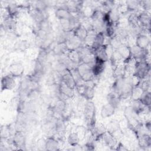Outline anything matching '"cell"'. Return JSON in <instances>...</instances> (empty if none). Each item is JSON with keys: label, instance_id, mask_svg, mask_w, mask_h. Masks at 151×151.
<instances>
[{"label": "cell", "instance_id": "obj_10", "mask_svg": "<svg viewBox=\"0 0 151 151\" xmlns=\"http://www.w3.org/2000/svg\"><path fill=\"white\" fill-rule=\"evenodd\" d=\"M67 104L66 101L58 97L54 104L50 107V109L52 110L54 114H57L61 116L62 113L66 107Z\"/></svg>", "mask_w": 151, "mask_h": 151}, {"label": "cell", "instance_id": "obj_17", "mask_svg": "<svg viewBox=\"0 0 151 151\" xmlns=\"http://www.w3.org/2000/svg\"><path fill=\"white\" fill-rule=\"evenodd\" d=\"M2 27L5 31L8 32H14L17 27V22L15 18L8 17L4 20V23L2 24Z\"/></svg>", "mask_w": 151, "mask_h": 151}, {"label": "cell", "instance_id": "obj_3", "mask_svg": "<svg viewBox=\"0 0 151 151\" xmlns=\"http://www.w3.org/2000/svg\"><path fill=\"white\" fill-rule=\"evenodd\" d=\"M12 145L19 149H21L25 146V137L24 134V132L16 131V132L12 136Z\"/></svg>", "mask_w": 151, "mask_h": 151}, {"label": "cell", "instance_id": "obj_1", "mask_svg": "<svg viewBox=\"0 0 151 151\" xmlns=\"http://www.w3.org/2000/svg\"><path fill=\"white\" fill-rule=\"evenodd\" d=\"M124 116L127 122L128 128L130 129L135 133L142 126L141 122L138 118L139 116L134 111L130 106L126 107L124 109Z\"/></svg>", "mask_w": 151, "mask_h": 151}, {"label": "cell", "instance_id": "obj_2", "mask_svg": "<svg viewBox=\"0 0 151 151\" xmlns=\"http://www.w3.org/2000/svg\"><path fill=\"white\" fill-rule=\"evenodd\" d=\"M96 107L92 101H87L84 106V118L88 127V129L92 131L96 123Z\"/></svg>", "mask_w": 151, "mask_h": 151}, {"label": "cell", "instance_id": "obj_7", "mask_svg": "<svg viewBox=\"0 0 151 151\" xmlns=\"http://www.w3.org/2000/svg\"><path fill=\"white\" fill-rule=\"evenodd\" d=\"M8 70L9 74L14 77H21L24 72V66L22 63H14L9 65Z\"/></svg>", "mask_w": 151, "mask_h": 151}, {"label": "cell", "instance_id": "obj_5", "mask_svg": "<svg viewBox=\"0 0 151 151\" xmlns=\"http://www.w3.org/2000/svg\"><path fill=\"white\" fill-rule=\"evenodd\" d=\"M58 90L59 94L67 99H72L75 96V89L68 87L63 81L58 84Z\"/></svg>", "mask_w": 151, "mask_h": 151}, {"label": "cell", "instance_id": "obj_30", "mask_svg": "<svg viewBox=\"0 0 151 151\" xmlns=\"http://www.w3.org/2000/svg\"><path fill=\"white\" fill-rule=\"evenodd\" d=\"M144 92L145 91L139 86L133 87L130 97L132 100H140Z\"/></svg>", "mask_w": 151, "mask_h": 151}, {"label": "cell", "instance_id": "obj_16", "mask_svg": "<svg viewBox=\"0 0 151 151\" xmlns=\"http://www.w3.org/2000/svg\"><path fill=\"white\" fill-rule=\"evenodd\" d=\"M106 63L101 61L95 59V62L92 66V72L95 77H97L104 71L105 69Z\"/></svg>", "mask_w": 151, "mask_h": 151}, {"label": "cell", "instance_id": "obj_45", "mask_svg": "<svg viewBox=\"0 0 151 151\" xmlns=\"http://www.w3.org/2000/svg\"><path fill=\"white\" fill-rule=\"evenodd\" d=\"M144 127H145L146 130L148 131L149 132H150V127H151V124H150V120H146L144 124Z\"/></svg>", "mask_w": 151, "mask_h": 151}, {"label": "cell", "instance_id": "obj_29", "mask_svg": "<svg viewBox=\"0 0 151 151\" xmlns=\"http://www.w3.org/2000/svg\"><path fill=\"white\" fill-rule=\"evenodd\" d=\"M97 34V32L93 29L88 31L87 36L83 42V44L87 46L91 47V45L93 44V43L94 41Z\"/></svg>", "mask_w": 151, "mask_h": 151}, {"label": "cell", "instance_id": "obj_19", "mask_svg": "<svg viewBox=\"0 0 151 151\" xmlns=\"http://www.w3.org/2000/svg\"><path fill=\"white\" fill-rule=\"evenodd\" d=\"M68 51L65 42L56 43L52 50V52L58 56H62L65 54H67Z\"/></svg>", "mask_w": 151, "mask_h": 151}, {"label": "cell", "instance_id": "obj_33", "mask_svg": "<svg viewBox=\"0 0 151 151\" xmlns=\"http://www.w3.org/2000/svg\"><path fill=\"white\" fill-rule=\"evenodd\" d=\"M86 85V84H85ZM94 87L86 85V90L83 97L87 101H91L94 97Z\"/></svg>", "mask_w": 151, "mask_h": 151}, {"label": "cell", "instance_id": "obj_8", "mask_svg": "<svg viewBox=\"0 0 151 151\" xmlns=\"http://www.w3.org/2000/svg\"><path fill=\"white\" fill-rule=\"evenodd\" d=\"M61 81L67 85L68 87L71 88L76 89L77 84L76 81L74 80L73 76L71 75L70 70L68 69H66L63 72L61 73Z\"/></svg>", "mask_w": 151, "mask_h": 151}, {"label": "cell", "instance_id": "obj_4", "mask_svg": "<svg viewBox=\"0 0 151 151\" xmlns=\"http://www.w3.org/2000/svg\"><path fill=\"white\" fill-rule=\"evenodd\" d=\"M16 85L15 77L10 74L3 76L1 78V89L2 90H12Z\"/></svg>", "mask_w": 151, "mask_h": 151}, {"label": "cell", "instance_id": "obj_18", "mask_svg": "<svg viewBox=\"0 0 151 151\" xmlns=\"http://www.w3.org/2000/svg\"><path fill=\"white\" fill-rule=\"evenodd\" d=\"M91 131V130H90ZM107 131V129L105 126L101 123H99L97 124H96L94 129L91 131L94 137L95 140H100L103 134Z\"/></svg>", "mask_w": 151, "mask_h": 151}, {"label": "cell", "instance_id": "obj_32", "mask_svg": "<svg viewBox=\"0 0 151 151\" xmlns=\"http://www.w3.org/2000/svg\"><path fill=\"white\" fill-rule=\"evenodd\" d=\"M87 30L82 25H81L78 28L74 31V35L78 37L83 42H84L87 36Z\"/></svg>", "mask_w": 151, "mask_h": 151}, {"label": "cell", "instance_id": "obj_41", "mask_svg": "<svg viewBox=\"0 0 151 151\" xmlns=\"http://www.w3.org/2000/svg\"><path fill=\"white\" fill-rule=\"evenodd\" d=\"M29 47V44L27 40H21L17 43V48L20 51H25Z\"/></svg>", "mask_w": 151, "mask_h": 151}, {"label": "cell", "instance_id": "obj_37", "mask_svg": "<svg viewBox=\"0 0 151 151\" xmlns=\"http://www.w3.org/2000/svg\"><path fill=\"white\" fill-rule=\"evenodd\" d=\"M140 100L142 103L147 107H150L151 103V96L150 91H146L143 93Z\"/></svg>", "mask_w": 151, "mask_h": 151}, {"label": "cell", "instance_id": "obj_9", "mask_svg": "<svg viewBox=\"0 0 151 151\" xmlns=\"http://www.w3.org/2000/svg\"><path fill=\"white\" fill-rule=\"evenodd\" d=\"M150 44V38L147 35L140 34L135 38L134 44L142 50H147Z\"/></svg>", "mask_w": 151, "mask_h": 151}, {"label": "cell", "instance_id": "obj_43", "mask_svg": "<svg viewBox=\"0 0 151 151\" xmlns=\"http://www.w3.org/2000/svg\"><path fill=\"white\" fill-rule=\"evenodd\" d=\"M37 146L39 150H46V139L41 138L37 142Z\"/></svg>", "mask_w": 151, "mask_h": 151}, {"label": "cell", "instance_id": "obj_39", "mask_svg": "<svg viewBox=\"0 0 151 151\" xmlns=\"http://www.w3.org/2000/svg\"><path fill=\"white\" fill-rule=\"evenodd\" d=\"M39 28L40 29L47 32L50 33L51 32V25L48 19H45L39 24Z\"/></svg>", "mask_w": 151, "mask_h": 151}, {"label": "cell", "instance_id": "obj_26", "mask_svg": "<svg viewBox=\"0 0 151 151\" xmlns=\"http://www.w3.org/2000/svg\"><path fill=\"white\" fill-rule=\"evenodd\" d=\"M121 99L119 95L111 91L108 96V103L112 105L116 109L119 107L120 104Z\"/></svg>", "mask_w": 151, "mask_h": 151}, {"label": "cell", "instance_id": "obj_11", "mask_svg": "<svg viewBox=\"0 0 151 151\" xmlns=\"http://www.w3.org/2000/svg\"><path fill=\"white\" fill-rule=\"evenodd\" d=\"M138 146L142 150H146L151 146V137L150 136L146 133H143L138 136Z\"/></svg>", "mask_w": 151, "mask_h": 151}, {"label": "cell", "instance_id": "obj_44", "mask_svg": "<svg viewBox=\"0 0 151 151\" xmlns=\"http://www.w3.org/2000/svg\"><path fill=\"white\" fill-rule=\"evenodd\" d=\"M115 150H120V151H124V150L126 151V150H128V149L123 143H122L121 142H119Z\"/></svg>", "mask_w": 151, "mask_h": 151}, {"label": "cell", "instance_id": "obj_15", "mask_svg": "<svg viewBox=\"0 0 151 151\" xmlns=\"http://www.w3.org/2000/svg\"><path fill=\"white\" fill-rule=\"evenodd\" d=\"M117 50L119 51V52L122 57L124 61V63L127 62L132 58L130 46H129L128 45L123 44Z\"/></svg>", "mask_w": 151, "mask_h": 151}, {"label": "cell", "instance_id": "obj_34", "mask_svg": "<svg viewBox=\"0 0 151 151\" xmlns=\"http://www.w3.org/2000/svg\"><path fill=\"white\" fill-rule=\"evenodd\" d=\"M109 43L114 50H117L122 44H123L122 40L117 35L110 38Z\"/></svg>", "mask_w": 151, "mask_h": 151}, {"label": "cell", "instance_id": "obj_40", "mask_svg": "<svg viewBox=\"0 0 151 151\" xmlns=\"http://www.w3.org/2000/svg\"><path fill=\"white\" fill-rule=\"evenodd\" d=\"M107 130L110 133H113L115 130L120 129L119 126V122L117 120H111L107 126L106 128Z\"/></svg>", "mask_w": 151, "mask_h": 151}, {"label": "cell", "instance_id": "obj_6", "mask_svg": "<svg viewBox=\"0 0 151 151\" xmlns=\"http://www.w3.org/2000/svg\"><path fill=\"white\" fill-rule=\"evenodd\" d=\"M100 140L108 147L112 149H115L118 144V140L116 139L112 134L107 130L103 134Z\"/></svg>", "mask_w": 151, "mask_h": 151}, {"label": "cell", "instance_id": "obj_35", "mask_svg": "<svg viewBox=\"0 0 151 151\" xmlns=\"http://www.w3.org/2000/svg\"><path fill=\"white\" fill-rule=\"evenodd\" d=\"M126 4L129 12H134L140 6V1H126Z\"/></svg>", "mask_w": 151, "mask_h": 151}, {"label": "cell", "instance_id": "obj_20", "mask_svg": "<svg viewBox=\"0 0 151 151\" xmlns=\"http://www.w3.org/2000/svg\"><path fill=\"white\" fill-rule=\"evenodd\" d=\"M55 15L58 19H71L73 18L74 15L70 13L67 9L65 8H56L55 11Z\"/></svg>", "mask_w": 151, "mask_h": 151}, {"label": "cell", "instance_id": "obj_36", "mask_svg": "<svg viewBox=\"0 0 151 151\" xmlns=\"http://www.w3.org/2000/svg\"><path fill=\"white\" fill-rule=\"evenodd\" d=\"M59 22H60V27L62 31L64 32L71 31L70 19H59Z\"/></svg>", "mask_w": 151, "mask_h": 151}, {"label": "cell", "instance_id": "obj_21", "mask_svg": "<svg viewBox=\"0 0 151 151\" xmlns=\"http://www.w3.org/2000/svg\"><path fill=\"white\" fill-rule=\"evenodd\" d=\"M59 149L58 140L52 136L46 138V150H57Z\"/></svg>", "mask_w": 151, "mask_h": 151}, {"label": "cell", "instance_id": "obj_42", "mask_svg": "<svg viewBox=\"0 0 151 151\" xmlns=\"http://www.w3.org/2000/svg\"><path fill=\"white\" fill-rule=\"evenodd\" d=\"M140 6L142 7L143 11L149 12L151 9V1H140Z\"/></svg>", "mask_w": 151, "mask_h": 151}, {"label": "cell", "instance_id": "obj_38", "mask_svg": "<svg viewBox=\"0 0 151 151\" xmlns=\"http://www.w3.org/2000/svg\"><path fill=\"white\" fill-rule=\"evenodd\" d=\"M95 62V56L93 54H90L81 57V63L93 65Z\"/></svg>", "mask_w": 151, "mask_h": 151}, {"label": "cell", "instance_id": "obj_13", "mask_svg": "<svg viewBox=\"0 0 151 151\" xmlns=\"http://www.w3.org/2000/svg\"><path fill=\"white\" fill-rule=\"evenodd\" d=\"M65 43L68 50H77L83 44V42L75 35L70 38Z\"/></svg>", "mask_w": 151, "mask_h": 151}, {"label": "cell", "instance_id": "obj_22", "mask_svg": "<svg viewBox=\"0 0 151 151\" xmlns=\"http://www.w3.org/2000/svg\"><path fill=\"white\" fill-rule=\"evenodd\" d=\"M129 27L132 28H137L139 27H140L139 18H138V15L137 13L136 12H132L129 15V16L127 18Z\"/></svg>", "mask_w": 151, "mask_h": 151}, {"label": "cell", "instance_id": "obj_23", "mask_svg": "<svg viewBox=\"0 0 151 151\" xmlns=\"http://www.w3.org/2000/svg\"><path fill=\"white\" fill-rule=\"evenodd\" d=\"M66 55L72 63L77 65L81 63V56L77 50H69Z\"/></svg>", "mask_w": 151, "mask_h": 151}, {"label": "cell", "instance_id": "obj_25", "mask_svg": "<svg viewBox=\"0 0 151 151\" xmlns=\"http://www.w3.org/2000/svg\"><path fill=\"white\" fill-rule=\"evenodd\" d=\"M5 8L9 14V16L11 18H15V17L19 14V7L17 4L9 3L7 5Z\"/></svg>", "mask_w": 151, "mask_h": 151}, {"label": "cell", "instance_id": "obj_24", "mask_svg": "<svg viewBox=\"0 0 151 151\" xmlns=\"http://www.w3.org/2000/svg\"><path fill=\"white\" fill-rule=\"evenodd\" d=\"M109 61L111 63V66H114V68L117 65L124 63L123 59L117 50H114Z\"/></svg>", "mask_w": 151, "mask_h": 151}, {"label": "cell", "instance_id": "obj_28", "mask_svg": "<svg viewBox=\"0 0 151 151\" xmlns=\"http://www.w3.org/2000/svg\"><path fill=\"white\" fill-rule=\"evenodd\" d=\"M80 138L76 132H71L67 137V142L71 146H75L79 144Z\"/></svg>", "mask_w": 151, "mask_h": 151}, {"label": "cell", "instance_id": "obj_31", "mask_svg": "<svg viewBox=\"0 0 151 151\" xmlns=\"http://www.w3.org/2000/svg\"><path fill=\"white\" fill-rule=\"evenodd\" d=\"M107 13L109 14V18H110L111 22L113 24L116 25L120 18V14L118 12L117 8H114L111 9Z\"/></svg>", "mask_w": 151, "mask_h": 151}, {"label": "cell", "instance_id": "obj_27", "mask_svg": "<svg viewBox=\"0 0 151 151\" xmlns=\"http://www.w3.org/2000/svg\"><path fill=\"white\" fill-rule=\"evenodd\" d=\"M94 55L95 56L96 60H100V61L104 62V63H106L107 61H109V58H108L107 55L105 51L104 45L100 48H99L94 54Z\"/></svg>", "mask_w": 151, "mask_h": 151}, {"label": "cell", "instance_id": "obj_12", "mask_svg": "<svg viewBox=\"0 0 151 151\" xmlns=\"http://www.w3.org/2000/svg\"><path fill=\"white\" fill-rule=\"evenodd\" d=\"M139 23L141 27L150 29V12L142 11L137 13Z\"/></svg>", "mask_w": 151, "mask_h": 151}, {"label": "cell", "instance_id": "obj_14", "mask_svg": "<svg viewBox=\"0 0 151 151\" xmlns=\"http://www.w3.org/2000/svg\"><path fill=\"white\" fill-rule=\"evenodd\" d=\"M116 111V109L109 103L103 105L100 111V116L103 119H106L113 116Z\"/></svg>", "mask_w": 151, "mask_h": 151}]
</instances>
